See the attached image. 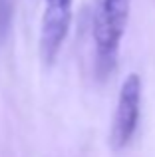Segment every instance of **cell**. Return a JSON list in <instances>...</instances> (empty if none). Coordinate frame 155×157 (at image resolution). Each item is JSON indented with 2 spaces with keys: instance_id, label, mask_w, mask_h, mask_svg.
I'll use <instances>...</instances> for the list:
<instances>
[{
  "instance_id": "3",
  "label": "cell",
  "mask_w": 155,
  "mask_h": 157,
  "mask_svg": "<svg viewBox=\"0 0 155 157\" xmlns=\"http://www.w3.org/2000/svg\"><path fill=\"white\" fill-rule=\"evenodd\" d=\"M74 0H46L40 28V56L46 64H54L72 22Z\"/></svg>"
},
{
  "instance_id": "2",
  "label": "cell",
  "mask_w": 155,
  "mask_h": 157,
  "mask_svg": "<svg viewBox=\"0 0 155 157\" xmlns=\"http://www.w3.org/2000/svg\"><path fill=\"white\" fill-rule=\"evenodd\" d=\"M141 115V78L129 74L123 80L117 96L115 111L112 119V145L113 149H123L131 141Z\"/></svg>"
},
{
  "instance_id": "1",
  "label": "cell",
  "mask_w": 155,
  "mask_h": 157,
  "mask_svg": "<svg viewBox=\"0 0 155 157\" xmlns=\"http://www.w3.org/2000/svg\"><path fill=\"white\" fill-rule=\"evenodd\" d=\"M127 18L129 0H96V12H93L96 66L97 74L104 78L115 66Z\"/></svg>"
}]
</instances>
